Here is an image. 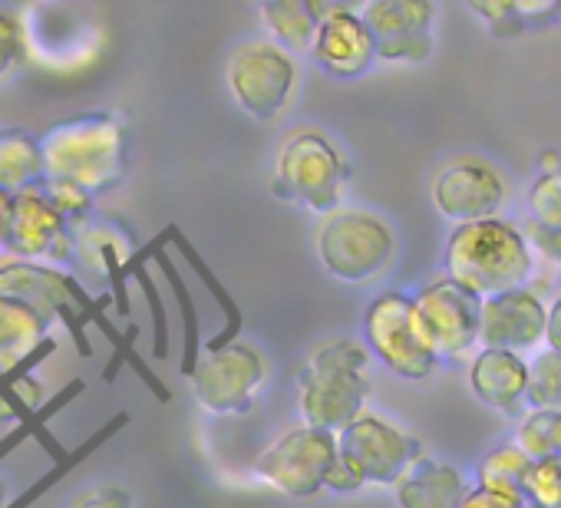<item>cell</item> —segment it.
<instances>
[{"label":"cell","mask_w":561,"mask_h":508,"mask_svg":"<svg viewBox=\"0 0 561 508\" xmlns=\"http://www.w3.org/2000/svg\"><path fill=\"white\" fill-rule=\"evenodd\" d=\"M393 228L367 211V208H347L324 215L318 228V254L321 265L331 278L344 285H364L380 278L393 262Z\"/></svg>","instance_id":"cell-5"},{"label":"cell","mask_w":561,"mask_h":508,"mask_svg":"<svg viewBox=\"0 0 561 508\" xmlns=\"http://www.w3.org/2000/svg\"><path fill=\"white\" fill-rule=\"evenodd\" d=\"M545 340H548V350H558V354H561V295H558V301L548 308V327H545Z\"/></svg>","instance_id":"cell-40"},{"label":"cell","mask_w":561,"mask_h":508,"mask_svg":"<svg viewBox=\"0 0 561 508\" xmlns=\"http://www.w3.org/2000/svg\"><path fill=\"white\" fill-rule=\"evenodd\" d=\"M311 54H314L318 67L337 80H357L377 60L374 37H370L364 18L344 4H328V14L318 27Z\"/></svg>","instance_id":"cell-17"},{"label":"cell","mask_w":561,"mask_h":508,"mask_svg":"<svg viewBox=\"0 0 561 508\" xmlns=\"http://www.w3.org/2000/svg\"><path fill=\"white\" fill-rule=\"evenodd\" d=\"M558 18H561V8H558Z\"/></svg>","instance_id":"cell-45"},{"label":"cell","mask_w":561,"mask_h":508,"mask_svg":"<svg viewBox=\"0 0 561 508\" xmlns=\"http://www.w3.org/2000/svg\"><path fill=\"white\" fill-rule=\"evenodd\" d=\"M505 195V178L479 155H459L433 178V205L443 218L456 224L499 218L495 211L502 208Z\"/></svg>","instance_id":"cell-14"},{"label":"cell","mask_w":561,"mask_h":508,"mask_svg":"<svg viewBox=\"0 0 561 508\" xmlns=\"http://www.w3.org/2000/svg\"><path fill=\"white\" fill-rule=\"evenodd\" d=\"M364 337L367 350L400 380H426L439 363L420 327L416 304L403 291H383L367 304Z\"/></svg>","instance_id":"cell-6"},{"label":"cell","mask_w":561,"mask_h":508,"mask_svg":"<svg viewBox=\"0 0 561 508\" xmlns=\"http://www.w3.org/2000/svg\"><path fill=\"white\" fill-rule=\"evenodd\" d=\"M522 498L531 508H561V455L531 462L522 482Z\"/></svg>","instance_id":"cell-31"},{"label":"cell","mask_w":561,"mask_h":508,"mask_svg":"<svg viewBox=\"0 0 561 508\" xmlns=\"http://www.w3.org/2000/svg\"><path fill=\"white\" fill-rule=\"evenodd\" d=\"M47 178L77 182L93 195L116 188L126 175V126L110 113H87L54 123L41 136Z\"/></svg>","instance_id":"cell-3"},{"label":"cell","mask_w":561,"mask_h":508,"mask_svg":"<svg viewBox=\"0 0 561 508\" xmlns=\"http://www.w3.org/2000/svg\"><path fill=\"white\" fill-rule=\"evenodd\" d=\"M466 492V475L456 465L426 455L393 485L400 508H459Z\"/></svg>","instance_id":"cell-19"},{"label":"cell","mask_w":561,"mask_h":508,"mask_svg":"<svg viewBox=\"0 0 561 508\" xmlns=\"http://www.w3.org/2000/svg\"><path fill=\"white\" fill-rule=\"evenodd\" d=\"M446 278L476 298L508 295L531 278V247L522 228L505 218L456 224L443 247Z\"/></svg>","instance_id":"cell-1"},{"label":"cell","mask_w":561,"mask_h":508,"mask_svg":"<svg viewBox=\"0 0 561 508\" xmlns=\"http://www.w3.org/2000/svg\"><path fill=\"white\" fill-rule=\"evenodd\" d=\"M83 390H87V383H83V380H70V383H67V386H64L57 396H50V400H47V403H44V406H41V409L31 416V419L18 423V426H14V429L4 436V439H0V462H4V459H8V455L18 449V446H24L27 439H37V442H41V446H44V449L54 455V462H64V459H67V449H64V446H60V442L50 436L47 423H50V419H54V416H57L64 406H70V403H73V400H77Z\"/></svg>","instance_id":"cell-25"},{"label":"cell","mask_w":561,"mask_h":508,"mask_svg":"<svg viewBox=\"0 0 561 508\" xmlns=\"http://www.w3.org/2000/svg\"><path fill=\"white\" fill-rule=\"evenodd\" d=\"M126 423H129V413H116V416H113L106 426H100L93 436H87V439H83L77 449H70L64 462H54V469H50L47 475H41V478L31 485V488H24V492L18 495V501H8V508H31L34 501H41V498H44V495H47V492H50V488H54V485H57L64 475H70V472H73L80 462H87V459H90V455H93V452H96L103 442H110V439H113V436H116V432H119Z\"/></svg>","instance_id":"cell-27"},{"label":"cell","mask_w":561,"mask_h":508,"mask_svg":"<svg viewBox=\"0 0 561 508\" xmlns=\"http://www.w3.org/2000/svg\"><path fill=\"white\" fill-rule=\"evenodd\" d=\"M525 238L545 254L548 262H558V265H561V228H548V224H538V221L528 218Z\"/></svg>","instance_id":"cell-39"},{"label":"cell","mask_w":561,"mask_h":508,"mask_svg":"<svg viewBox=\"0 0 561 508\" xmlns=\"http://www.w3.org/2000/svg\"><path fill=\"white\" fill-rule=\"evenodd\" d=\"M8 251L18 262L64 272L70 262H77V231L41 188L24 192L14 198Z\"/></svg>","instance_id":"cell-13"},{"label":"cell","mask_w":561,"mask_h":508,"mask_svg":"<svg viewBox=\"0 0 561 508\" xmlns=\"http://www.w3.org/2000/svg\"><path fill=\"white\" fill-rule=\"evenodd\" d=\"M528 403L541 413H561V354L541 350L528 363Z\"/></svg>","instance_id":"cell-30"},{"label":"cell","mask_w":561,"mask_h":508,"mask_svg":"<svg viewBox=\"0 0 561 508\" xmlns=\"http://www.w3.org/2000/svg\"><path fill=\"white\" fill-rule=\"evenodd\" d=\"M531 462H535V459H528L515 442L495 446V449L479 462V485L522 498V482H525Z\"/></svg>","instance_id":"cell-28"},{"label":"cell","mask_w":561,"mask_h":508,"mask_svg":"<svg viewBox=\"0 0 561 508\" xmlns=\"http://www.w3.org/2000/svg\"><path fill=\"white\" fill-rule=\"evenodd\" d=\"M0 508H8V492H4V482H0Z\"/></svg>","instance_id":"cell-44"},{"label":"cell","mask_w":561,"mask_h":508,"mask_svg":"<svg viewBox=\"0 0 561 508\" xmlns=\"http://www.w3.org/2000/svg\"><path fill=\"white\" fill-rule=\"evenodd\" d=\"M44 403H47L44 400V383L31 373L21 383L0 390V423H14L18 426V423L31 419Z\"/></svg>","instance_id":"cell-33"},{"label":"cell","mask_w":561,"mask_h":508,"mask_svg":"<svg viewBox=\"0 0 561 508\" xmlns=\"http://www.w3.org/2000/svg\"><path fill=\"white\" fill-rule=\"evenodd\" d=\"M50 327L54 321L37 308L14 298H0V377L27 360L37 347H44L50 340Z\"/></svg>","instance_id":"cell-20"},{"label":"cell","mask_w":561,"mask_h":508,"mask_svg":"<svg viewBox=\"0 0 561 508\" xmlns=\"http://www.w3.org/2000/svg\"><path fill=\"white\" fill-rule=\"evenodd\" d=\"M551 172H561V152L545 149L541 152V175H551Z\"/></svg>","instance_id":"cell-42"},{"label":"cell","mask_w":561,"mask_h":508,"mask_svg":"<svg viewBox=\"0 0 561 508\" xmlns=\"http://www.w3.org/2000/svg\"><path fill=\"white\" fill-rule=\"evenodd\" d=\"M73 508H133V498H129V492L119 488V485H100V488L83 492V495L73 501Z\"/></svg>","instance_id":"cell-36"},{"label":"cell","mask_w":561,"mask_h":508,"mask_svg":"<svg viewBox=\"0 0 561 508\" xmlns=\"http://www.w3.org/2000/svg\"><path fill=\"white\" fill-rule=\"evenodd\" d=\"M347 182L351 162L328 132L305 126L280 142L271 175V192L280 201L301 205L318 215H331L341 208Z\"/></svg>","instance_id":"cell-4"},{"label":"cell","mask_w":561,"mask_h":508,"mask_svg":"<svg viewBox=\"0 0 561 508\" xmlns=\"http://www.w3.org/2000/svg\"><path fill=\"white\" fill-rule=\"evenodd\" d=\"M149 244H152V262L159 265L162 278L169 281V291L175 295V304H179V314H182V377L192 380V373H195V367L202 360V331H198V311H195V301L188 295V285H185V278L179 275L175 262L169 258V251H165V244H172V228L159 231Z\"/></svg>","instance_id":"cell-23"},{"label":"cell","mask_w":561,"mask_h":508,"mask_svg":"<svg viewBox=\"0 0 561 508\" xmlns=\"http://www.w3.org/2000/svg\"><path fill=\"white\" fill-rule=\"evenodd\" d=\"M337 455L341 446L334 432L295 426L254 459V475L288 498H311L324 488Z\"/></svg>","instance_id":"cell-8"},{"label":"cell","mask_w":561,"mask_h":508,"mask_svg":"<svg viewBox=\"0 0 561 508\" xmlns=\"http://www.w3.org/2000/svg\"><path fill=\"white\" fill-rule=\"evenodd\" d=\"M267 380V360L257 347L234 340L225 350L202 354L192 373V396L211 416H238L254 406Z\"/></svg>","instance_id":"cell-9"},{"label":"cell","mask_w":561,"mask_h":508,"mask_svg":"<svg viewBox=\"0 0 561 508\" xmlns=\"http://www.w3.org/2000/svg\"><path fill=\"white\" fill-rule=\"evenodd\" d=\"M377 60L387 64H420L433 54V0H374L360 11Z\"/></svg>","instance_id":"cell-15"},{"label":"cell","mask_w":561,"mask_h":508,"mask_svg":"<svg viewBox=\"0 0 561 508\" xmlns=\"http://www.w3.org/2000/svg\"><path fill=\"white\" fill-rule=\"evenodd\" d=\"M469 390L479 396V403L515 413L528 400L525 357L508 350H479L469 363Z\"/></svg>","instance_id":"cell-18"},{"label":"cell","mask_w":561,"mask_h":508,"mask_svg":"<svg viewBox=\"0 0 561 508\" xmlns=\"http://www.w3.org/2000/svg\"><path fill=\"white\" fill-rule=\"evenodd\" d=\"M27 54L24 44V24L14 11L0 8V80H4Z\"/></svg>","instance_id":"cell-35"},{"label":"cell","mask_w":561,"mask_h":508,"mask_svg":"<svg viewBox=\"0 0 561 508\" xmlns=\"http://www.w3.org/2000/svg\"><path fill=\"white\" fill-rule=\"evenodd\" d=\"M416 318L420 327L439 360L466 357L482 334V298L459 288L449 278H439L426 285L416 298Z\"/></svg>","instance_id":"cell-12"},{"label":"cell","mask_w":561,"mask_h":508,"mask_svg":"<svg viewBox=\"0 0 561 508\" xmlns=\"http://www.w3.org/2000/svg\"><path fill=\"white\" fill-rule=\"evenodd\" d=\"M469 11L485 21L495 37H518L538 21L558 14L554 4H541V0H531V4H518V0H469Z\"/></svg>","instance_id":"cell-26"},{"label":"cell","mask_w":561,"mask_h":508,"mask_svg":"<svg viewBox=\"0 0 561 508\" xmlns=\"http://www.w3.org/2000/svg\"><path fill=\"white\" fill-rule=\"evenodd\" d=\"M11 215H14V195H8L0 188V251H8V238H11Z\"/></svg>","instance_id":"cell-41"},{"label":"cell","mask_w":561,"mask_h":508,"mask_svg":"<svg viewBox=\"0 0 561 508\" xmlns=\"http://www.w3.org/2000/svg\"><path fill=\"white\" fill-rule=\"evenodd\" d=\"M47 182L41 139L24 129H0V188L8 195L37 192Z\"/></svg>","instance_id":"cell-22"},{"label":"cell","mask_w":561,"mask_h":508,"mask_svg":"<svg viewBox=\"0 0 561 508\" xmlns=\"http://www.w3.org/2000/svg\"><path fill=\"white\" fill-rule=\"evenodd\" d=\"M554 416L558 413H541L531 409L518 429H515V446L528 455V459H548L554 455Z\"/></svg>","instance_id":"cell-34"},{"label":"cell","mask_w":561,"mask_h":508,"mask_svg":"<svg viewBox=\"0 0 561 508\" xmlns=\"http://www.w3.org/2000/svg\"><path fill=\"white\" fill-rule=\"evenodd\" d=\"M337 446L341 455L360 469L364 482L374 485H397L423 459V442L416 436L370 409L360 413L344 432H337Z\"/></svg>","instance_id":"cell-11"},{"label":"cell","mask_w":561,"mask_h":508,"mask_svg":"<svg viewBox=\"0 0 561 508\" xmlns=\"http://www.w3.org/2000/svg\"><path fill=\"white\" fill-rule=\"evenodd\" d=\"M324 14H328L324 0H274V4H264L257 11L261 24L271 34V44H277L288 54L314 47Z\"/></svg>","instance_id":"cell-21"},{"label":"cell","mask_w":561,"mask_h":508,"mask_svg":"<svg viewBox=\"0 0 561 508\" xmlns=\"http://www.w3.org/2000/svg\"><path fill=\"white\" fill-rule=\"evenodd\" d=\"M370 350L357 340L334 337L311 350L298 373V409L305 426L344 432L370 396Z\"/></svg>","instance_id":"cell-2"},{"label":"cell","mask_w":561,"mask_h":508,"mask_svg":"<svg viewBox=\"0 0 561 508\" xmlns=\"http://www.w3.org/2000/svg\"><path fill=\"white\" fill-rule=\"evenodd\" d=\"M41 192L50 198V205H54V208H57V211L73 224V228H80V224H87V221L93 218L96 195H93V192H87L83 185H77V182H64V178H47Z\"/></svg>","instance_id":"cell-32"},{"label":"cell","mask_w":561,"mask_h":508,"mask_svg":"<svg viewBox=\"0 0 561 508\" xmlns=\"http://www.w3.org/2000/svg\"><path fill=\"white\" fill-rule=\"evenodd\" d=\"M548 308L531 288H518L508 295H495L482 301V350H508L525 354L538 340H545Z\"/></svg>","instance_id":"cell-16"},{"label":"cell","mask_w":561,"mask_h":508,"mask_svg":"<svg viewBox=\"0 0 561 508\" xmlns=\"http://www.w3.org/2000/svg\"><path fill=\"white\" fill-rule=\"evenodd\" d=\"M225 80L234 103L251 119L274 123L295 93L298 64L288 50H280L271 41H244L231 50Z\"/></svg>","instance_id":"cell-7"},{"label":"cell","mask_w":561,"mask_h":508,"mask_svg":"<svg viewBox=\"0 0 561 508\" xmlns=\"http://www.w3.org/2000/svg\"><path fill=\"white\" fill-rule=\"evenodd\" d=\"M360 485H367L364 475H360V469H357L347 455H337L334 465H331V472H328L324 488H331V492H337V495H347V492H357Z\"/></svg>","instance_id":"cell-37"},{"label":"cell","mask_w":561,"mask_h":508,"mask_svg":"<svg viewBox=\"0 0 561 508\" xmlns=\"http://www.w3.org/2000/svg\"><path fill=\"white\" fill-rule=\"evenodd\" d=\"M172 228V244H175V251L182 254V262L192 268V275L205 285V291L211 295V301L218 304V311L225 314V327L205 344V354H215V350H225L228 344H234V340H241V308H238V301L231 298V291H225V285L215 278V272L205 265V258L195 251V244L182 234V228L179 224H169Z\"/></svg>","instance_id":"cell-24"},{"label":"cell","mask_w":561,"mask_h":508,"mask_svg":"<svg viewBox=\"0 0 561 508\" xmlns=\"http://www.w3.org/2000/svg\"><path fill=\"white\" fill-rule=\"evenodd\" d=\"M146 262H152V244L139 247L126 268H129V278L139 281V288L146 295V304H149V318H152V357L165 360L169 357V314H165V304H162V295H159L156 281L146 272Z\"/></svg>","instance_id":"cell-29"},{"label":"cell","mask_w":561,"mask_h":508,"mask_svg":"<svg viewBox=\"0 0 561 508\" xmlns=\"http://www.w3.org/2000/svg\"><path fill=\"white\" fill-rule=\"evenodd\" d=\"M554 455H561V413L554 416Z\"/></svg>","instance_id":"cell-43"},{"label":"cell","mask_w":561,"mask_h":508,"mask_svg":"<svg viewBox=\"0 0 561 508\" xmlns=\"http://www.w3.org/2000/svg\"><path fill=\"white\" fill-rule=\"evenodd\" d=\"M459 508H525V498L505 495V492H495V488H485V485H476V488L466 492Z\"/></svg>","instance_id":"cell-38"},{"label":"cell","mask_w":561,"mask_h":508,"mask_svg":"<svg viewBox=\"0 0 561 508\" xmlns=\"http://www.w3.org/2000/svg\"><path fill=\"white\" fill-rule=\"evenodd\" d=\"M80 291H83V285L70 272L31 265V262H18V258L0 262V298L24 301V304L37 308L41 314H47L50 321H60L70 331L80 357H90L93 354L90 337H87L90 321L77 304Z\"/></svg>","instance_id":"cell-10"}]
</instances>
